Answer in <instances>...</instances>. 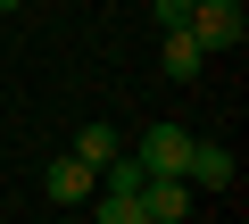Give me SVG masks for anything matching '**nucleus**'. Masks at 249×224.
I'll list each match as a JSON object with an SVG mask.
<instances>
[{
	"label": "nucleus",
	"instance_id": "f257e3e1",
	"mask_svg": "<svg viewBox=\"0 0 249 224\" xmlns=\"http://www.w3.org/2000/svg\"><path fill=\"white\" fill-rule=\"evenodd\" d=\"M191 34H199V50H241L249 9L241 0H191Z\"/></svg>",
	"mask_w": 249,
	"mask_h": 224
},
{
	"label": "nucleus",
	"instance_id": "f03ea898",
	"mask_svg": "<svg viewBox=\"0 0 249 224\" xmlns=\"http://www.w3.org/2000/svg\"><path fill=\"white\" fill-rule=\"evenodd\" d=\"M133 207H142V224H183L199 199H191V183H183V174H142Z\"/></svg>",
	"mask_w": 249,
	"mask_h": 224
},
{
	"label": "nucleus",
	"instance_id": "7ed1b4c3",
	"mask_svg": "<svg viewBox=\"0 0 249 224\" xmlns=\"http://www.w3.org/2000/svg\"><path fill=\"white\" fill-rule=\"evenodd\" d=\"M91 191H100V166H83L75 150H58V158L42 166V199H58V207H83Z\"/></svg>",
	"mask_w": 249,
	"mask_h": 224
},
{
	"label": "nucleus",
	"instance_id": "20e7f679",
	"mask_svg": "<svg viewBox=\"0 0 249 224\" xmlns=\"http://www.w3.org/2000/svg\"><path fill=\"white\" fill-rule=\"evenodd\" d=\"M232 174H241V166H232V150H224V141H208V133H191L183 183H191V191H232Z\"/></svg>",
	"mask_w": 249,
	"mask_h": 224
},
{
	"label": "nucleus",
	"instance_id": "39448f33",
	"mask_svg": "<svg viewBox=\"0 0 249 224\" xmlns=\"http://www.w3.org/2000/svg\"><path fill=\"white\" fill-rule=\"evenodd\" d=\"M133 158H142V174H183V158H191V133H183V125H150V133L133 141Z\"/></svg>",
	"mask_w": 249,
	"mask_h": 224
},
{
	"label": "nucleus",
	"instance_id": "423d86ee",
	"mask_svg": "<svg viewBox=\"0 0 249 224\" xmlns=\"http://www.w3.org/2000/svg\"><path fill=\"white\" fill-rule=\"evenodd\" d=\"M199 67H208V50H199V34H191V25H175V34H166V75H175V83H191Z\"/></svg>",
	"mask_w": 249,
	"mask_h": 224
},
{
	"label": "nucleus",
	"instance_id": "0eeeda50",
	"mask_svg": "<svg viewBox=\"0 0 249 224\" xmlns=\"http://www.w3.org/2000/svg\"><path fill=\"white\" fill-rule=\"evenodd\" d=\"M67 150H75V158H83V166H108V158H116V150H124V141H116V125H83V133H75V141H67Z\"/></svg>",
	"mask_w": 249,
	"mask_h": 224
},
{
	"label": "nucleus",
	"instance_id": "6e6552de",
	"mask_svg": "<svg viewBox=\"0 0 249 224\" xmlns=\"http://www.w3.org/2000/svg\"><path fill=\"white\" fill-rule=\"evenodd\" d=\"M150 17H158V34H175V25H191V0H150Z\"/></svg>",
	"mask_w": 249,
	"mask_h": 224
},
{
	"label": "nucleus",
	"instance_id": "1a4fd4ad",
	"mask_svg": "<svg viewBox=\"0 0 249 224\" xmlns=\"http://www.w3.org/2000/svg\"><path fill=\"white\" fill-rule=\"evenodd\" d=\"M0 9H25V0H0Z\"/></svg>",
	"mask_w": 249,
	"mask_h": 224
}]
</instances>
